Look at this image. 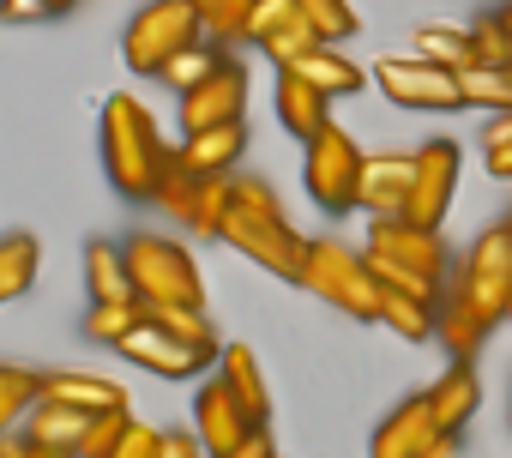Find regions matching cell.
<instances>
[{"mask_svg":"<svg viewBox=\"0 0 512 458\" xmlns=\"http://www.w3.org/2000/svg\"><path fill=\"white\" fill-rule=\"evenodd\" d=\"M434 314H440L434 302H416V296L380 284V326H392L404 344H428L434 338Z\"/></svg>","mask_w":512,"mask_h":458,"instance_id":"28","label":"cell"},{"mask_svg":"<svg viewBox=\"0 0 512 458\" xmlns=\"http://www.w3.org/2000/svg\"><path fill=\"white\" fill-rule=\"evenodd\" d=\"M434 404H428V392H416V398H404V404H392L380 422H374V440H368V458H422V446L434 440Z\"/></svg>","mask_w":512,"mask_h":458,"instance_id":"16","label":"cell"},{"mask_svg":"<svg viewBox=\"0 0 512 458\" xmlns=\"http://www.w3.org/2000/svg\"><path fill=\"white\" fill-rule=\"evenodd\" d=\"M31 446H49V452H67V458H79V446H85V434H91V410H73V404H55V398H37V410L25 416V428H19Z\"/></svg>","mask_w":512,"mask_h":458,"instance_id":"19","label":"cell"},{"mask_svg":"<svg viewBox=\"0 0 512 458\" xmlns=\"http://www.w3.org/2000/svg\"><path fill=\"white\" fill-rule=\"evenodd\" d=\"M416 55H422V61H434V67H452V73L476 67L470 31H458V25H416Z\"/></svg>","mask_w":512,"mask_h":458,"instance_id":"33","label":"cell"},{"mask_svg":"<svg viewBox=\"0 0 512 458\" xmlns=\"http://www.w3.org/2000/svg\"><path fill=\"white\" fill-rule=\"evenodd\" d=\"M25 452H31L25 434H0V458H25Z\"/></svg>","mask_w":512,"mask_h":458,"instance_id":"45","label":"cell"},{"mask_svg":"<svg viewBox=\"0 0 512 458\" xmlns=\"http://www.w3.org/2000/svg\"><path fill=\"white\" fill-rule=\"evenodd\" d=\"M199 181H205V175H193V169L181 163V151H175V169L163 175V187H157L151 205H157L169 223H187V217H193V199H199Z\"/></svg>","mask_w":512,"mask_h":458,"instance_id":"35","label":"cell"},{"mask_svg":"<svg viewBox=\"0 0 512 458\" xmlns=\"http://www.w3.org/2000/svg\"><path fill=\"white\" fill-rule=\"evenodd\" d=\"M121 248H127V272H133L139 302H193V308H205V278H199V266H193V254L181 242L133 236Z\"/></svg>","mask_w":512,"mask_h":458,"instance_id":"8","label":"cell"},{"mask_svg":"<svg viewBox=\"0 0 512 458\" xmlns=\"http://www.w3.org/2000/svg\"><path fill=\"white\" fill-rule=\"evenodd\" d=\"M247 43H260L272 55V67H296L320 37H314V25L302 13V0H260V7H253V37Z\"/></svg>","mask_w":512,"mask_h":458,"instance_id":"13","label":"cell"},{"mask_svg":"<svg viewBox=\"0 0 512 458\" xmlns=\"http://www.w3.org/2000/svg\"><path fill=\"white\" fill-rule=\"evenodd\" d=\"M157 458H211V446L199 440V428H169L157 440Z\"/></svg>","mask_w":512,"mask_h":458,"instance_id":"40","label":"cell"},{"mask_svg":"<svg viewBox=\"0 0 512 458\" xmlns=\"http://www.w3.org/2000/svg\"><path fill=\"white\" fill-rule=\"evenodd\" d=\"M223 61H229V49H223V43H211V37H199V43H187V49H181V55H175V61H169L157 79H163V85L181 97V91H193L199 79H211Z\"/></svg>","mask_w":512,"mask_h":458,"instance_id":"32","label":"cell"},{"mask_svg":"<svg viewBox=\"0 0 512 458\" xmlns=\"http://www.w3.org/2000/svg\"><path fill=\"white\" fill-rule=\"evenodd\" d=\"M410 181H416V151H374L362 163V187H356V211L380 217H404L410 205Z\"/></svg>","mask_w":512,"mask_h":458,"instance_id":"14","label":"cell"},{"mask_svg":"<svg viewBox=\"0 0 512 458\" xmlns=\"http://www.w3.org/2000/svg\"><path fill=\"white\" fill-rule=\"evenodd\" d=\"M43 7H49V19H55V13H73L79 0H43Z\"/></svg>","mask_w":512,"mask_h":458,"instance_id":"46","label":"cell"},{"mask_svg":"<svg viewBox=\"0 0 512 458\" xmlns=\"http://www.w3.org/2000/svg\"><path fill=\"white\" fill-rule=\"evenodd\" d=\"M374 85H380V97L398 103V109H422V115L470 109L464 73L434 67V61H422V55H380V61H374Z\"/></svg>","mask_w":512,"mask_h":458,"instance_id":"7","label":"cell"},{"mask_svg":"<svg viewBox=\"0 0 512 458\" xmlns=\"http://www.w3.org/2000/svg\"><path fill=\"white\" fill-rule=\"evenodd\" d=\"M482 163H488L494 181H512V109H500L482 127Z\"/></svg>","mask_w":512,"mask_h":458,"instance_id":"39","label":"cell"},{"mask_svg":"<svg viewBox=\"0 0 512 458\" xmlns=\"http://www.w3.org/2000/svg\"><path fill=\"white\" fill-rule=\"evenodd\" d=\"M217 374L229 380V392L247 404V416H253V422H266V416H272V392H266L260 356H253L247 344H223V356H217Z\"/></svg>","mask_w":512,"mask_h":458,"instance_id":"25","label":"cell"},{"mask_svg":"<svg viewBox=\"0 0 512 458\" xmlns=\"http://www.w3.org/2000/svg\"><path fill=\"white\" fill-rule=\"evenodd\" d=\"M97 151H103V175L121 199H157L181 145H169L157 133L151 109L133 91H115V97H103V115H97Z\"/></svg>","mask_w":512,"mask_h":458,"instance_id":"1","label":"cell"},{"mask_svg":"<svg viewBox=\"0 0 512 458\" xmlns=\"http://www.w3.org/2000/svg\"><path fill=\"white\" fill-rule=\"evenodd\" d=\"M0 19L31 25V19H49V7H43V0H0Z\"/></svg>","mask_w":512,"mask_h":458,"instance_id":"44","label":"cell"},{"mask_svg":"<svg viewBox=\"0 0 512 458\" xmlns=\"http://www.w3.org/2000/svg\"><path fill=\"white\" fill-rule=\"evenodd\" d=\"M199 7L193 0H145V7L127 19L121 37V61L133 67V79H157L187 43H199Z\"/></svg>","mask_w":512,"mask_h":458,"instance_id":"5","label":"cell"},{"mask_svg":"<svg viewBox=\"0 0 512 458\" xmlns=\"http://www.w3.org/2000/svg\"><path fill=\"white\" fill-rule=\"evenodd\" d=\"M428 404H434V422H440V428H464V422L476 416V404H482L476 368H470V362H452V368L428 386Z\"/></svg>","mask_w":512,"mask_h":458,"instance_id":"24","label":"cell"},{"mask_svg":"<svg viewBox=\"0 0 512 458\" xmlns=\"http://www.w3.org/2000/svg\"><path fill=\"white\" fill-rule=\"evenodd\" d=\"M452 296H464V302L482 308L488 320H506V302H512V217H506V223H488L482 236L470 242Z\"/></svg>","mask_w":512,"mask_h":458,"instance_id":"9","label":"cell"},{"mask_svg":"<svg viewBox=\"0 0 512 458\" xmlns=\"http://www.w3.org/2000/svg\"><path fill=\"white\" fill-rule=\"evenodd\" d=\"M211 458H278V446H272V434H266V422H260L247 440H235L229 452H211Z\"/></svg>","mask_w":512,"mask_h":458,"instance_id":"42","label":"cell"},{"mask_svg":"<svg viewBox=\"0 0 512 458\" xmlns=\"http://www.w3.org/2000/svg\"><path fill=\"white\" fill-rule=\"evenodd\" d=\"M241 151H247V121H217V127L181 133V163L193 175H235Z\"/></svg>","mask_w":512,"mask_h":458,"instance_id":"18","label":"cell"},{"mask_svg":"<svg viewBox=\"0 0 512 458\" xmlns=\"http://www.w3.org/2000/svg\"><path fill=\"white\" fill-rule=\"evenodd\" d=\"M157 440H163V428H151V422L133 416V428H127V440L115 446V458H157Z\"/></svg>","mask_w":512,"mask_h":458,"instance_id":"41","label":"cell"},{"mask_svg":"<svg viewBox=\"0 0 512 458\" xmlns=\"http://www.w3.org/2000/svg\"><path fill=\"white\" fill-rule=\"evenodd\" d=\"M458 446H464V428H434V440L422 446V458H458Z\"/></svg>","mask_w":512,"mask_h":458,"instance_id":"43","label":"cell"},{"mask_svg":"<svg viewBox=\"0 0 512 458\" xmlns=\"http://www.w3.org/2000/svg\"><path fill=\"white\" fill-rule=\"evenodd\" d=\"M193 7H199V31L229 49V43L253 37V7H260V0H193Z\"/></svg>","mask_w":512,"mask_h":458,"instance_id":"29","label":"cell"},{"mask_svg":"<svg viewBox=\"0 0 512 458\" xmlns=\"http://www.w3.org/2000/svg\"><path fill=\"white\" fill-rule=\"evenodd\" d=\"M272 103H278V127H284L290 139H302V145L332 121V97H326L314 79H302L296 67H278V91H272Z\"/></svg>","mask_w":512,"mask_h":458,"instance_id":"17","label":"cell"},{"mask_svg":"<svg viewBox=\"0 0 512 458\" xmlns=\"http://www.w3.org/2000/svg\"><path fill=\"white\" fill-rule=\"evenodd\" d=\"M296 73H302V79H314L326 97H356V91L368 85V73H362L356 61H344V55H338V43H314V49L296 61Z\"/></svg>","mask_w":512,"mask_h":458,"instance_id":"26","label":"cell"},{"mask_svg":"<svg viewBox=\"0 0 512 458\" xmlns=\"http://www.w3.org/2000/svg\"><path fill=\"white\" fill-rule=\"evenodd\" d=\"M25 458H67V452H49V446H31Z\"/></svg>","mask_w":512,"mask_h":458,"instance_id":"47","label":"cell"},{"mask_svg":"<svg viewBox=\"0 0 512 458\" xmlns=\"http://www.w3.org/2000/svg\"><path fill=\"white\" fill-rule=\"evenodd\" d=\"M127 428H133V410H97V416H91V434H85V446H79V458H115V446L127 440Z\"/></svg>","mask_w":512,"mask_h":458,"instance_id":"37","label":"cell"},{"mask_svg":"<svg viewBox=\"0 0 512 458\" xmlns=\"http://www.w3.org/2000/svg\"><path fill=\"white\" fill-rule=\"evenodd\" d=\"M235 254H247L260 272H272L278 284H296L302 278V260H308V236L284 217L278 193L260 181V175H229V217H223V236Z\"/></svg>","mask_w":512,"mask_h":458,"instance_id":"2","label":"cell"},{"mask_svg":"<svg viewBox=\"0 0 512 458\" xmlns=\"http://www.w3.org/2000/svg\"><path fill=\"white\" fill-rule=\"evenodd\" d=\"M500 25H506V31H512V0H506V7H500Z\"/></svg>","mask_w":512,"mask_h":458,"instance_id":"48","label":"cell"},{"mask_svg":"<svg viewBox=\"0 0 512 458\" xmlns=\"http://www.w3.org/2000/svg\"><path fill=\"white\" fill-rule=\"evenodd\" d=\"M43 272V242L31 236V229H13V236H0V308H13L31 296Z\"/></svg>","mask_w":512,"mask_h":458,"instance_id":"22","label":"cell"},{"mask_svg":"<svg viewBox=\"0 0 512 458\" xmlns=\"http://www.w3.org/2000/svg\"><path fill=\"white\" fill-rule=\"evenodd\" d=\"M241 109H247V67L229 55L211 79L181 91V133H199V127H217V121H241Z\"/></svg>","mask_w":512,"mask_h":458,"instance_id":"11","label":"cell"},{"mask_svg":"<svg viewBox=\"0 0 512 458\" xmlns=\"http://www.w3.org/2000/svg\"><path fill=\"white\" fill-rule=\"evenodd\" d=\"M488 332H494V320H488L482 308H470L464 296H452V302L434 314V344H440L452 362H476V350H482Z\"/></svg>","mask_w":512,"mask_h":458,"instance_id":"21","label":"cell"},{"mask_svg":"<svg viewBox=\"0 0 512 458\" xmlns=\"http://www.w3.org/2000/svg\"><path fill=\"white\" fill-rule=\"evenodd\" d=\"M308 157H302V187H308V199L326 211V217H350L356 211V187H362V151H356V139L338 127V121H326L308 145H302Z\"/></svg>","mask_w":512,"mask_h":458,"instance_id":"6","label":"cell"},{"mask_svg":"<svg viewBox=\"0 0 512 458\" xmlns=\"http://www.w3.org/2000/svg\"><path fill=\"white\" fill-rule=\"evenodd\" d=\"M43 398L73 404V410H127V392L103 374H79V368H43Z\"/></svg>","mask_w":512,"mask_h":458,"instance_id":"20","label":"cell"},{"mask_svg":"<svg viewBox=\"0 0 512 458\" xmlns=\"http://www.w3.org/2000/svg\"><path fill=\"white\" fill-rule=\"evenodd\" d=\"M145 314H151L163 332L187 338L193 350H211V356H223V344H217V326L205 320V308H193V302H145Z\"/></svg>","mask_w":512,"mask_h":458,"instance_id":"31","label":"cell"},{"mask_svg":"<svg viewBox=\"0 0 512 458\" xmlns=\"http://www.w3.org/2000/svg\"><path fill=\"white\" fill-rule=\"evenodd\" d=\"M193 428H199V440H205L211 452H229L235 440H247L260 422L247 416V404L229 392V380H223V374H211V380L199 386V398H193Z\"/></svg>","mask_w":512,"mask_h":458,"instance_id":"15","label":"cell"},{"mask_svg":"<svg viewBox=\"0 0 512 458\" xmlns=\"http://www.w3.org/2000/svg\"><path fill=\"white\" fill-rule=\"evenodd\" d=\"M506 320H512V302H506Z\"/></svg>","mask_w":512,"mask_h":458,"instance_id":"49","label":"cell"},{"mask_svg":"<svg viewBox=\"0 0 512 458\" xmlns=\"http://www.w3.org/2000/svg\"><path fill=\"white\" fill-rule=\"evenodd\" d=\"M223 217H229V175H205L187 229H193V236H205V242H217L223 236Z\"/></svg>","mask_w":512,"mask_h":458,"instance_id":"34","label":"cell"},{"mask_svg":"<svg viewBox=\"0 0 512 458\" xmlns=\"http://www.w3.org/2000/svg\"><path fill=\"white\" fill-rule=\"evenodd\" d=\"M470 49H476V67H512V31L500 25V13L470 25Z\"/></svg>","mask_w":512,"mask_h":458,"instance_id":"38","label":"cell"},{"mask_svg":"<svg viewBox=\"0 0 512 458\" xmlns=\"http://www.w3.org/2000/svg\"><path fill=\"white\" fill-rule=\"evenodd\" d=\"M139 326H145V302H91V308H85V338H91V344L121 350Z\"/></svg>","mask_w":512,"mask_h":458,"instance_id":"30","label":"cell"},{"mask_svg":"<svg viewBox=\"0 0 512 458\" xmlns=\"http://www.w3.org/2000/svg\"><path fill=\"white\" fill-rule=\"evenodd\" d=\"M296 284L314 302H326V308H338V314H350L362 326H380V278H374L368 254L320 236V242H308V260H302V278Z\"/></svg>","mask_w":512,"mask_h":458,"instance_id":"4","label":"cell"},{"mask_svg":"<svg viewBox=\"0 0 512 458\" xmlns=\"http://www.w3.org/2000/svg\"><path fill=\"white\" fill-rule=\"evenodd\" d=\"M302 13H308V25H314L320 43L356 37V7H350V0H302Z\"/></svg>","mask_w":512,"mask_h":458,"instance_id":"36","label":"cell"},{"mask_svg":"<svg viewBox=\"0 0 512 458\" xmlns=\"http://www.w3.org/2000/svg\"><path fill=\"white\" fill-rule=\"evenodd\" d=\"M43 398V368H19V362H0V434L25 428V416Z\"/></svg>","mask_w":512,"mask_h":458,"instance_id":"27","label":"cell"},{"mask_svg":"<svg viewBox=\"0 0 512 458\" xmlns=\"http://www.w3.org/2000/svg\"><path fill=\"white\" fill-rule=\"evenodd\" d=\"M368 266L386 290H404L416 302H434L440 296V278H446V242L440 229H422L410 217H380L368 229Z\"/></svg>","mask_w":512,"mask_h":458,"instance_id":"3","label":"cell"},{"mask_svg":"<svg viewBox=\"0 0 512 458\" xmlns=\"http://www.w3.org/2000/svg\"><path fill=\"white\" fill-rule=\"evenodd\" d=\"M458 169H464V151L452 139H428L416 151V181H410V205L404 217L422 223V229H440L446 211H452V193H458Z\"/></svg>","mask_w":512,"mask_h":458,"instance_id":"10","label":"cell"},{"mask_svg":"<svg viewBox=\"0 0 512 458\" xmlns=\"http://www.w3.org/2000/svg\"><path fill=\"white\" fill-rule=\"evenodd\" d=\"M121 356L133 362V368H151L157 380H193V374H205L217 356L211 350H193L187 338H175V332H163L151 314H145V326L121 344Z\"/></svg>","mask_w":512,"mask_h":458,"instance_id":"12","label":"cell"},{"mask_svg":"<svg viewBox=\"0 0 512 458\" xmlns=\"http://www.w3.org/2000/svg\"><path fill=\"white\" fill-rule=\"evenodd\" d=\"M85 296L91 302H139L121 242H91L85 248Z\"/></svg>","mask_w":512,"mask_h":458,"instance_id":"23","label":"cell"}]
</instances>
